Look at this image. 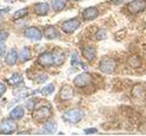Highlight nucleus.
I'll use <instances>...</instances> for the list:
<instances>
[{"label": "nucleus", "instance_id": "f257e3e1", "mask_svg": "<svg viewBox=\"0 0 146 136\" xmlns=\"http://www.w3.org/2000/svg\"><path fill=\"white\" fill-rule=\"evenodd\" d=\"M85 115L84 112L80 109H71V110L66 112L63 114V119L70 124H77L80 122Z\"/></svg>", "mask_w": 146, "mask_h": 136}, {"label": "nucleus", "instance_id": "f03ea898", "mask_svg": "<svg viewBox=\"0 0 146 136\" xmlns=\"http://www.w3.org/2000/svg\"><path fill=\"white\" fill-rule=\"evenodd\" d=\"M117 63L112 58H103L100 63V69L102 73L107 75H111L116 69Z\"/></svg>", "mask_w": 146, "mask_h": 136}, {"label": "nucleus", "instance_id": "7ed1b4c3", "mask_svg": "<svg viewBox=\"0 0 146 136\" xmlns=\"http://www.w3.org/2000/svg\"><path fill=\"white\" fill-rule=\"evenodd\" d=\"M51 114H52V112L49 107L41 106L38 109L33 111V112H32V117H33L34 120L41 122L46 119H48V118L51 116Z\"/></svg>", "mask_w": 146, "mask_h": 136}, {"label": "nucleus", "instance_id": "20e7f679", "mask_svg": "<svg viewBox=\"0 0 146 136\" xmlns=\"http://www.w3.org/2000/svg\"><path fill=\"white\" fill-rule=\"evenodd\" d=\"M17 130V124L12 118L6 119L0 124V133L1 134H12Z\"/></svg>", "mask_w": 146, "mask_h": 136}, {"label": "nucleus", "instance_id": "39448f33", "mask_svg": "<svg viewBox=\"0 0 146 136\" xmlns=\"http://www.w3.org/2000/svg\"><path fill=\"white\" fill-rule=\"evenodd\" d=\"M73 82H74V84L77 87H86V86L90 84V83L92 82V77H91L90 74H89V73H82V74L77 75Z\"/></svg>", "mask_w": 146, "mask_h": 136}, {"label": "nucleus", "instance_id": "423d86ee", "mask_svg": "<svg viewBox=\"0 0 146 136\" xmlns=\"http://www.w3.org/2000/svg\"><path fill=\"white\" fill-rule=\"evenodd\" d=\"M80 26V22L79 19L77 18H72V19L67 20L62 24L61 26V29L67 34H70L73 33L74 31H76Z\"/></svg>", "mask_w": 146, "mask_h": 136}, {"label": "nucleus", "instance_id": "0eeeda50", "mask_svg": "<svg viewBox=\"0 0 146 136\" xmlns=\"http://www.w3.org/2000/svg\"><path fill=\"white\" fill-rule=\"evenodd\" d=\"M146 8V0H133L128 5V10L131 14H138Z\"/></svg>", "mask_w": 146, "mask_h": 136}, {"label": "nucleus", "instance_id": "6e6552de", "mask_svg": "<svg viewBox=\"0 0 146 136\" xmlns=\"http://www.w3.org/2000/svg\"><path fill=\"white\" fill-rule=\"evenodd\" d=\"M38 63L42 67H50L54 65V59L52 53H42L38 58Z\"/></svg>", "mask_w": 146, "mask_h": 136}, {"label": "nucleus", "instance_id": "1a4fd4ad", "mask_svg": "<svg viewBox=\"0 0 146 136\" xmlns=\"http://www.w3.org/2000/svg\"><path fill=\"white\" fill-rule=\"evenodd\" d=\"M73 95H74V90L68 84L63 85L59 91V98L63 101H68V100L72 99Z\"/></svg>", "mask_w": 146, "mask_h": 136}, {"label": "nucleus", "instance_id": "9d476101", "mask_svg": "<svg viewBox=\"0 0 146 136\" xmlns=\"http://www.w3.org/2000/svg\"><path fill=\"white\" fill-rule=\"evenodd\" d=\"M25 35L27 38L32 40H40L42 38V33L41 31L36 26H31L27 28L25 31Z\"/></svg>", "mask_w": 146, "mask_h": 136}, {"label": "nucleus", "instance_id": "9b49d317", "mask_svg": "<svg viewBox=\"0 0 146 136\" xmlns=\"http://www.w3.org/2000/svg\"><path fill=\"white\" fill-rule=\"evenodd\" d=\"M52 56L54 59V65H61L65 61V54L60 48H55L52 52Z\"/></svg>", "mask_w": 146, "mask_h": 136}, {"label": "nucleus", "instance_id": "f8f14e48", "mask_svg": "<svg viewBox=\"0 0 146 136\" xmlns=\"http://www.w3.org/2000/svg\"><path fill=\"white\" fill-rule=\"evenodd\" d=\"M99 16V10L94 7H88L82 13V16L86 20H93Z\"/></svg>", "mask_w": 146, "mask_h": 136}, {"label": "nucleus", "instance_id": "ddd939ff", "mask_svg": "<svg viewBox=\"0 0 146 136\" xmlns=\"http://www.w3.org/2000/svg\"><path fill=\"white\" fill-rule=\"evenodd\" d=\"M44 35L46 38H48L49 40H53V39L59 38L60 34H59V32L54 26H48L44 29Z\"/></svg>", "mask_w": 146, "mask_h": 136}, {"label": "nucleus", "instance_id": "4468645a", "mask_svg": "<svg viewBox=\"0 0 146 136\" xmlns=\"http://www.w3.org/2000/svg\"><path fill=\"white\" fill-rule=\"evenodd\" d=\"M34 11L38 16H46L49 11V6L48 3H38L35 5Z\"/></svg>", "mask_w": 146, "mask_h": 136}, {"label": "nucleus", "instance_id": "2eb2a0df", "mask_svg": "<svg viewBox=\"0 0 146 136\" xmlns=\"http://www.w3.org/2000/svg\"><path fill=\"white\" fill-rule=\"evenodd\" d=\"M24 115H25V111L22 106L15 107L10 112V118H12L13 120H20Z\"/></svg>", "mask_w": 146, "mask_h": 136}, {"label": "nucleus", "instance_id": "dca6fc26", "mask_svg": "<svg viewBox=\"0 0 146 136\" xmlns=\"http://www.w3.org/2000/svg\"><path fill=\"white\" fill-rule=\"evenodd\" d=\"M82 54L88 61H92L96 57V49L92 46H86L82 50Z\"/></svg>", "mask_w": 146, "mask_h": 136}, {"label": "nucleus", "instance_id": "f3484780", "mask_svg": "<svg viewBox=\"0 0 146 136\" xmlns=\"http://www.w3.org/2000/svg\"><path fill=\"white\" fill-rule=\"evenodd\" d=\"M17 61V52L16 49H11L6 56V63L8 65H14Z\"/></svg>", "mask_w": 146, "mask_h": 136}, {"label": "nucleus", "instance_id": "a211bd4d", "mask_svg": "<svg viewBox=\"0 0 146 136\" xmlns=\"http://www.w3.org/2000/svg\"><path fill=\"white\" fill-rule=\"evenodd\" d=\"M32 54H31V51L29 47H24L21 49V51L19 53V58L21 62H27L29 61V59L31 58Z\"/></svg>", "mask_w": 146, "mask_h": 136}, {"label": "nucleus", "instance_id": "6ab92c4d", "mask_svg": "<svg viewBox=\"0 0 146 136\" xmlns=\"http://www.w3.org/2000/svg\"><path fill=\"white\" fill-rule=\"evenodd\" d=\"M44 131H46V133L52 134L55 131H57V124L55 122H46L43 128Z\"/></svg>", "mask_w": 146, "mask_h": 136}, {"label": "nucleus", "instance_id": "aec40b11", "mask_svg": "<svg viewBox=\"0 0 146 136\" xmlns=\"http://www.w3.org/2000/svg\"><path fill=\"white\" fill-rule=\"evenodd\" d=\"M22 82H23V77L20 75L14 74L10 78L8 79L7 83L12 86H17V85H19Z\"/></svg>", "mask_w": 146, "mask_h": 136}, {"label": "nucleus", "instance_id": "412c9836", "mask_svg": "<svg viewBox=\"0 0 146 136\" xmlns=\"http://www.w3.org/2000/svg\"><path fill=\"white\" fill-rule=\"evenodd\" d=\"M67 0H53L52 1V8L55 11H60L66 7Z\"/></svg>", "mask_w": 146, "mask_h": 136}, {"label": "nucleus", "instance_id": "4be33fe9", "mask_svg": "<svg viewBox=\"0 0 146 136\" xmlns=\"http://www.w3.org/2000/svg\"><path fill=\"white\" fill-rule=\"evenodd\" d=\"M128 63H129V65L132 68H138L141 65V59L136 56H131L128 59Z\"/></svg>", "mask_w": 146, "mask_h": 136}, {"label": "nucleus", "instance_id": "5701e85b", "mask_svg": "<svg viewBox=\"0 0 146 136\" xmlns=\"http://www.w3.org/2000/svg\"><path fill=\"white\" fill-rule=\"evenodd\" d=\"M27 14H29V9H27V7L21 8V9H19V10H17V12H15L13 17H14V19H20V18H23L26 16H27Z\"/></svg>", "mask_w": 146, "mask_h": 136}, {"label": "nucleus", "instance_id": "b1692460", "mask_svg": "<svg viewBox=\"0 0 146 136\" xmlns=\"http://www.w3.org/2000/svg\"><path fill=\"white\" fill-rule=\"evenodd\" d=\"M71 65L72 66H74V67H77L78 65H81V66H83L84 69H86V65H84V63H82L80 61V58L79 56H78V54L76 53H74L72 54V56H71Z\"/></svg>", "mask_w": 146, "mask_h": 136}, {"label": "nucleus", "instance_id": "393cba45", "mask_svg": "<svg viewBox=\"0 0 146 136\" xmlns=\"http://www.w3.org/2000/svg\"><path fill=\"white\" fill-rule=\"evenodd\" d=\"M55 90V87L54 85L52 84H49L48 85H46L45 87L41 90V94H42V95H44V96H48V95L51 94Z\"/></svg>", "mask_w": 146, "mask_h": 136}, {"label": "nucleus", "instance_id": "a878e982", "mask_svg": "<svg viewBox=\"0 0 146 136\" xmlns=\"http://www.w3.org/2000/svg\"><path fill=\"white\" fill-rule=\"evenodd\" d=\"M106 32L104 30H99L97 32V34H96V38L99 39V40H102V39H105L106 38Z\"/></svg>", "mask_w": 146, "mask_h": 136}, {"label": "nucleus", "instance_id": "bb28decb", "mask_svg": "<svg viewBox=\"0 0 146 136\" xmlns=\"http://www.w3.org/2000/svg\"><path fill=\"white\" fill-rule=\"evenodd\" d=\"M35 105H36V101L34 99H31V100H29V101H27V103H26V106H27V108L29 109V110H30V111H32L34 109V107H35Z\"/></svg>", "mask_w": 146, "mask_h": 136}, {"label": "nucleus", "instance_id": "cd10ccee", "mask_svg": "<svg viewBox=\"0 0 146 136\" xmlns=\"http://www.w3.org/2000/svg\"><path fill=\"white\" fill-rule=\"evenodd\" d=\"M9 36V33L6 30H0V42L1 41H6Z\"/></svg>", "mask_w": 146, "mask_h": 136}, {"label": "nucleus", "instance_id": "c85d7f7f", "mask_svg": "<svg viewBox=\"0 0 146 136\" xmlns=\"http://www.w3.org/2000/svg\"><path fill=\"white\" fill-rule=\"evenodd\" d=\"M48 78V75H45V74H43V75H39L38 78L36 79V82L38 84H42V83H44V82H46V80H47Z\"/></svg>", "mask_w": 146, "mask_h": 136}, {"label": "nucleus", "instance_id": "c756f323", "mask_svg": "<svg viewBox=\"0 0 146 136\" xmlns=\"http://www.w3.org/2000/svg\"><path fill=\"white\" fill-rule=\"evenodd\" d=\"M6 54V44H5V41L0 42V56H4Z\"/></svg>", "mask_w": 146, "mask_h": 136}, {"label": "nucleus", "instance_id": "7c9ffc66", "mask_svg": "<svg viewBox=\"0 0 146 136\" xmlns=\"http://www.w3.org/2000/svg\"><path fill=\"white\" fill-rule=\"evenodd\" d=\"M98 131V130L96 128H89V129H85L84 133L86 134H92V133H96Z\"/></svg>", "mask_w": 146, "mask_h": 136}, {"label": "nucleus", "instance_id": "2f4dec72", "mask_svg": "<svg viewBox=\"0 0 146 136\" xmlns=\"http://www.w3.org/2000/svg\"><path fill=\"white\" fill-rule=\"evenodd\" d=\"M7 87L4 84H0V97H2V95L6 93Z\"/></svg>", "mask_w": 146, "mask_h": 136}, {"label": "nucleus", "instance_id": "473e14b6", "mask_svg": "<svg viewBox=\"0 0 146 136\" xmlns=\"http://www.w3.org/2000/svg\"><path fill=\"white\" fill-rule=\"evenodd\" d=\"M9 11H10V8H9V7H6L4 9H1V10H0V17L3 16L4 15H6V14L8 13Z\"/></svg>", "mask_w": 146, "mask_h": 136}, {"label": "nucleus", "instance_id": "72a5a7b5", "mask_svg": "<svg viewBox=\"0 0 146 136\" xmlns=\"http://www.w3.org/2000/svg\"><path fill=\"white\" fill-rule=\"evenodd\" d=\"M6 2H7V3H15L17 0H5Z\"/></svg>", "mask_w": 146, "mask_h": 136}, {"label": "nucleus", "instance_id": "f704fd0d", "mask_svg": "<svg viewBox=\"0 0 146 136\" xmlns=\"http://www.w3.org/2000/svg\"><path fill=\"white\" fill-rule=\"evenodd\" d=\"M75 1H77V0H75Z\"/></svg>", "mask_w": 146, "mask_h": 136}]
</instances>
